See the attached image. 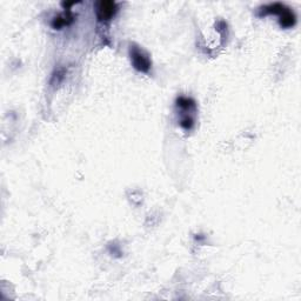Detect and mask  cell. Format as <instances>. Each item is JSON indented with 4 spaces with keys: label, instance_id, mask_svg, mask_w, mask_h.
Masks as SVG:
<instances>
[{
    "label": "cell",
    "instance_id": "6da1fadb",
    "mask_svg": "<svg viewBox=\"0 0 301 301\" xmlns=\"http://www.w3.org/2000/svg\"><path fill=\"white\" fill-rule=\"evenodd\" d=\"M130 58L132 61L133 67L137 71L143 72V73H147L151 70V60L146 53L140 49L139 46L131 44L130 45Z\"/></svg>",
    "mask_w": 301,
    "mask_h": 301
},
{
    "label": "cell",
    "instance_id": "7a4b0ae2",
    "mask_svg": "<svg viewBox=\"0 0 301 301\" xmlns=\"http://www.w3.org/2000/svg\"><path fill=\"white\" fill-rule=\"evenodd\" d=\"M118 11V6L114 2L103 0L97 4V18L98 21H110L115 16Z\"/></svg>",
    "mask_w": 301,
    "mask_h": 301
},
{
    "label": "cell",
    "instance_id": "3957f363",
    "mask_svg": "<svg viewBox=\"0 0 301 301\" xmlns=\"http://www.w3.org/2000/svg\"><path fill=\"white\" fill-rule=\"evenodd\" d=\"M296 23V17L294 12L288 7H286L284 12L279 16V24L282 28H291Z\"/></svg>",
    "mask_w": 301,
    "mask_h": 301
},
{
    "label": "cell",
    "instance_id": "277c9868",
    "mask_svg": "<svg viewBox=\"0 0 301 301\" xmlns=\"http://www.w3.org/2000/svg\"><path fill=\"white\" fill-rule=\"evenodd\" d=\"M73 21V16H72L70 9H67V12H65L63 16L56 17L52 21V27L54 30H61L64 26H67Z\"/></svg>",
    "mask_w": 301,
    "mask_h": 301
}]
</instances>
